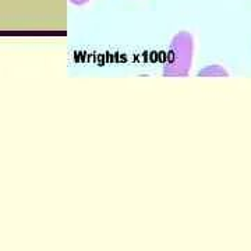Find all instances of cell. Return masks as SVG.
<instances>
[{
	"mask_svg": "<svg viewBox=\"0 0 251 251\" xmlns=\"http://www.w3.org/2000/svg\"><path fill=\"white\" fill-rule=\"evenodd\" d=\"M193 52H194V36L187 31H181L173 36L168 60L163 66L165 77H184L187 75L191 63H193Z\"/></svg>",
	"mask_w": 251,
	"mask_h": 251,
	"instance_id": "6da1fadb",
	"label": "cell"
},
{
	"mask_svg": "<svg viewBox=\"0 0 251 251\" xmlns=\"http://www.w3.org/2000/svg\"><path fill=\"white\" fill-rule=\"evenodd\" d=\"M198 75L200 77H212V75L214 77H227L229 74H227V72L225 70L224 67H221L218 64H209V66H206L205 69L200 70Z\"/></svg>",
	"mask_w": 251,
	"mask_h": 251,
	"instance_id": "7a4b0ae2",
	"label": "cell"
},
{
	"mask_svg": "<svg viewBox=\"0 0 251 251\" xmlns=\"http://www.w3.org/2000/svg\"><path fill=\"white\" fill-rule=\"evenodd\" d=\"M72 4H74V6H84V4H87L90 0H69Z\"/></svg>",
	"mask_w": 251,
	"mask_h": 251,
	"instance_id": "3957f363",
	"label": "cell"
}]
</instances>
